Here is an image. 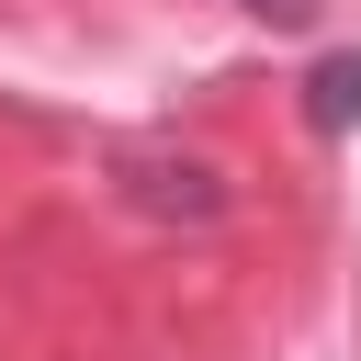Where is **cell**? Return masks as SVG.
<instances>
[{
	"instance_id": "obj_1",
	"label": "cell",
	"mask_w": 361,
	"mask_h": 361,
	"mask_svg": "<svg viewBox=\"0 0 361 361\" xmlns=\"http://www.w3.org/2000/svg\"><path fill=\"white\" fill-rule=\"evenodd\" d=\"M113 169H124V192H135L147 214H192V226H214V214H226V180H214V158H169V147H124Z\"/></svg>"
},
{
	"instance_id": "obj_2",
	"label": "cell",
	"mask_w": 361,
	"mask_h": 361,
	"mask_svg": "<svg viewBox=\"0 0 361 361\" xmlns=\"http://www.w3.org/2000/svg\"><path fill=\"white\" fill-rule=\"evenodd\" d=\"M305 124H316V135H350V124H361V45L316 56V79H305Z\"/></svg>"
},
{
	"instance_id": "obj_3",
	"label": "cell",
	"mask_w": 361,
	"mask_h": 361,
	"mask_svg": "<svg viewBox=\"0 0 361 361\" xmlns=\"http://www.w3.org/2000/svg\"><path fill=\"white\" fill-rule=\"evenodd\" d=\"M248 11H259V23H305L316 0H248Z\"/></svg>"
}]
</instances>
